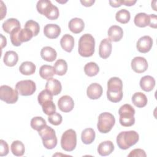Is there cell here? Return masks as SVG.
I'll return each mask as SVG.
<instances>
[{"instance_id":"obj_1","label":"cell","mask_w":157,"mask_h":157,"mask_svg":"<svg viewBox=\"0 0 157 157\" xmlns=\"http://www.w3.org/2000/svg\"><path fill=\"white\" fill-rule=\"evenodd\" d=\"M123 83L121 80L116 77L110 78L107 82V97L112 102H118L123 98Z\"/></svg>"},{"instance_id":"obj_2","label":"cell","mask_w":157,"mask_h":157,"mask_svg":"<svg viewBox=\"0 0 157 157\" xmlns=\"http://www.w3.org/2000/svg\"><path fill=\"white\" fill-rule=\"evenodd\" d=\"M95 40L90 34L82 35L78 40V53L83 57L91 56L94 52Z\"/></svg>"},{"instance_id":"obj_3","label":"cell","mask_w":157,"mask_h":157,"mask_svg":"<svg viewBox=\"0 0 157 157\" xmlns=\"http://www.w3.org/2000/svg\"><path fill=\"white\" fill-rule=\"evenodd\" d=\"M139 139L138 133L135 131H123L117 137V144L122 150H126L135 145Z\"/></svg>"},{"instance_id":"obj_4","label":"cell","mask_w":157,"mask_h":157,"mask_svg":"<svg viewBox=\"0 0 157 157\" xmlns=\"http://www.w3.org/2000/svg\"><path fill=\"white\" fill-rule=\"evenodd\" d=\"M36 9L39 13L45 15L51 20L57 19L59 15L58 7L53 5L48 0L39 1L36 4Z\"/></svg>"},{"instance_id":"obj_5","label":"cell","mask_w":157,"mask_h":157,"mask_svg":"<svg viewBox=\"0 0 157 157\" xmlns=\"http://www.w3.org/2000/svg\"><path fill=\"white\" fill-rule=\"evenodd\" d=\"M42 143L47 149H53L57 145V137L55 130L48 125H45L39 131Z\"/></svg>"},{"instance_id":"obj_6","label":"cell","mask_w":157,"mask_h":157,"mask_svg":"<svg viewBox=\"0 0 157 157\" xmlns=\"http://www.w3.org/2000/svg\"><path fill=\"white\" fill-rule=\"evenodd\" d=\"M120 115L119 121L121 125L129 127L132 126L135 123L134 109L128 104H125L120 107L118 110Z\"/></svg>"},{"instance_id":"obj_7","label":"cell","mask_w":157,"mask_h":157,"mask_svg":"<svg viewBox=\"0 0 157 157\" xmlns=\"http://www.w3.org/2000/svg\"><path fill=\"white\" fill-rule=\"evenodd\" d=\"M115 123L114 116L109 112L101 113L98 117L97 128L101 133H107L111 131Z\"/></svg>"},{"instance_id":"obj_8","label":"cell","mask_w":157,"mask_h":157,"mask_svg":"<svg viewBox=\"0 0 157 157\" xmlns=\"http://www.w3.org/2000/svg\"><path fill=\"white\" fill-rule=\"evenodd\" d=\"M77 134L74 130L69 129L66 130L62 135L61 146L66 151H72L76 147Z\"/></svg>"},{"instance_id":"obj_9","label":"cell","mask_w":157,"mask_h":157,"mask_svg":"<svg viewBox=\"0 0 157 157\" xmlns=\"http://www.w3.org/2000/svg\"><path fill=\"white\" fill-rule=\"evenodd\" d=\"M0 99L7 104H14L18 99V93L8 85L0 87Z\"/></svg>"},{"instance_id":"obj_10","label":"cell","mask_w":157,"mask_h":157,"mask_svg":"<svg viewBox=\"0 0 157 157\" xmlns=\"http://www.w3.org/2000/svg\"><path fill=\"white\" fill-rule=\"evenodd\" d=\"M15 90L21 96H30L36 91V86L31 80H21L16 84Z\"/></svg>"},{"instance_id":"obj_11","label":"cell","mask_w":157,"mask_h":157,"mask_svg":"<svg viewBox=\"0 0 157 157\" xmlns=\"http://www.w3.org/2000/svg\"><path fill=\"white\" fill-rule=\"evenodd\" d=\"M153 45V40L149 36H144L141 37L137 41L136 47L137 50L142 53L148 52Z\"/></svg>"},{"instance_id":"obj_12","label":"cell","mask_w":157,"mask_h":157,"mask_svg":"<svg viewBox=\"0 0 157 157\" xmlns=\"http://www.w3.org/2000/svg\"><path fill=\"white\" fill-rule=\"evenodd\" d=\"M131 67L135 72H144L148 68L147 61L144 57L136 56L131 61Z\"/></svg>"},{"instance_id":"obj_13","label":"cell","mask_w":157,"mask_h":157,"mask_svg":"<svg viewBox=\"0 0 157 157\" xmlns=\"http://www.w3.org/2000/svg\"><path fill=\"white\" fill-rule=\"evenodd\" d=\"M58 106L61 111L63 112H69L73 109L74 102L71 96L64 95L61 96L58 101Z\"/></svg>"},{"instance_id":"obj_14","label":"cell","mask_w":157,"mask_h":157,"mask_svg":"<svg viewBox=\"0 0 157 157\" xmlns=\"http://www.w3.org/2000/svg\"><path fill=\"white\" fill-rule=\"evenodd\" d=\"M112 45L111 41L109 39H104L101 40L99 47V56L103 59L107 58L111 54Z\"/></svg>"},{"instance_id":"obj_15","label":"cell","mask_w":157,"mask_h":157,"mask_svg":"<svg viewBox=\"0 0 157 157\" xmlns=\"http://www.w3.org/2000/svg\"><path fill=\"white\" fill-rule=\"evenodd\" d=\"M102 88L101 85L97 83H93L88 86L86 94L90 99H98L102 96Z\"/></svg>"},{"instance_id":"obj_16","label":"cell","mask_w":157,"mask_h":157,"mask_svg":"<svg viewBox=\"0 0 157 157\" xmlns=\"http://www.w3.org/2000/svg\"><path fill=\"white\" fill-rule=\"evenodd\" d=\"M45 89L47 90L53 96H56L61 93L62 86L59 80L51 78L49 80H47L45 84Z\"/></svg>"},{"instance_id":"obj_17","label":"cell","mask_w":157,"mask_h":157,"mask_svg":"<svg viewBox=\"0 0 157 157\" xmlns=\"http://www.w3.org/2000/svg\"><path fill=\"white\" fill-rule=\"evenodd\" d=\"M44 33L49 39H56L61 33V28L56 24H47L44 26Z\"/></svg>"},{"instance_id":"obj_18","label":"cell","mask_w":157,"mask_h":157,"mask_svg":"<svg viewBox=\"0 0 157 157\" xmlns=\"http://www.w3.org/2000/svg\"><path fill=\"white\" fill-rule=\"evenodd\" d=\"M123 36V31L122 28L117 25L111 26L108 30L109 39L110 41H120Z\"/></svg>"},{"instance_id":"obj_19","label":"cell","mask_w":157,"mask_h":157,"mask_svg":"<svg viewBox=\"0 0 157 157\" xmlns=\"http://www.w3.org/2000/svg\"><path fill=\"white\" fill-rule=\"evenodd\" d=\"M85 28V23L82 19L79 18H74L69 22V28L71 32L74 34L81 33Z\"/></svg>"},{"instance_id":"obj_20","label":"cell","mask_w":157,"mask_h":157,"mask_svg":"<svg viewBox=\"0 0 157 157\" xmlns=\"http://www.w3.org/2000/svg\"><path fill=\"white\" fill-rule=\"evenodd\" d=\"M40 56L43 59L48 62H52L56 59L57 53L56 50L51 47H44L40 51Z\"/></svg>"},{"instance_id":"obj_21","label":"cell","mask_w":157,"mask_h":157,"mask_svg":"<svg viewBox=\"0 0 157 157\" xmlns=\"http://www.w3.org/2000/svg\"><path fill=\"white\" fill-rule=\"evenodd\" d=\"M114 150V145L110 140H106L99 144L98 147V153L102 156L109 155Z\"/></svg>"},{"instance_id":"obj_22","label":"cell","mask_w":157,"mask_h":157,"mask_svg":"<svg viewBox=\"0 0 157 157\" xmlns=\"http://www.w3.org/2000/svg\"><path fill=\"white\" fill-rule=\"evenodd\" d=\"M140 86L144 91H151L155 86V80L150 75L144 76L140 80Z\"/></svg>"},{"instance_id":"obj_23","label":"cell","mask_w":157,"mask_h":157,"mask_svg":"<svg viewBox=\"0 0 157 157\" xmlns=\"http://www.w3.org/2000/svg\"><path fill=\"white\" fill-rule=\"evenodd\" d=\"M60 44L64 50L69 53L71 52L74 46V39L71 35L66 34L61 39Z\"/></svg>"},{"instance_id":"obj_24","label":"cell","mask_w":157,"mask_h":157,"mask_svg":"<svg viewBox=\"0 0 157 157\" xmlns=\"http://www.w3.org/2000/svg\"><path fill=\"white\" fill-rule=\"evenodd\" d=\"M18 27H21L20 21L17 19L13 18H8L2 24L3 30L8 34H10L13 30Z\"/></svg>"},{"instance_id":"obj_25","label":"cell","mask_w":157,"mask_h":157,"mask_svg":"<svg viewBox=\"0 0 157 157\" xmlns=\"http://www.w3.org/2000/svg\"><path fill=\"white\" fill-rule=\"evenodd\" d=\"M18 54L14 51H7L5 53L3 61L4 64L9 67L14 66L18 62Z\"/></svg>"},{"instance_id":"obj_26","label":"cell","mask_w":157,"mask_h":157,"mask_svg":"<svg viewBox=\"0 0 157 157\" xmlns=\"http://www.w3.org/2000/svg\"><path fill=\"white\" fill-rule=\"evenodd\" d=\"M132 102L137 107L142 108L147 104V98L144 93L137 92L133 94L132 97Z\"/></svg>"},{"instance_id":"obj_27","label":"cell","mask_w":157,"mask_h":157,"mask_svg":"<svg viewBox=\"0 0 157 157\" xmlns=\"http://www.w3.org/2000/svg\"><path fill=\"white\" fill-rule=\"evenodd\" d=\"M134 24L140 28H144L150 23L149 15L145 13H139L136 15L134 20Z\"/></svg>"},{"instance_id":"obj_28","label":"cell","mask_w":157,"mask_h":157,"mask_svg":"<svg viewBox=\"0 0 157 157\" xmlns=\"http://www.w3.org/2000/svg\"><path fill=\"white\" fill-rule=\"evenodd\" d=\"M36 69V65L31 61L23 62L19 67V71L21 74L26 75H29L34 74Z\"/></svg>"},{"instance_id":"obj_29","label":"cell","mask_w":157,"mask_h":157,"mask_svg":"<svg viewBox=\"0 0 157 157\" xmlns=\"http://www.w3.org/2000/svg\"><path fill=\"white\" fill-rule=\"evenodd\" d=\"M54 74H55V69L50 65L44 64L39 69V75L44 79L49 80L53 77Z\"/></svg>"},{"instance_id":"obj_30","label":"cell","mask_w":157,"mask_h":157,"mask_svg":"<svg viewBox=\"0 0 157 157\" xmlns=\"http://www.w3.org/2000/svg\"><path fill=\"white\" fill-rule=\"evenodd\" d=\"M95 132L92 128L85 129L81 134V139L83 144H90L94 140Z\"/></svg>"},{"instance_id":"obj_31","label":"cell","mask_w":157,"mask_h":157,"mask_svg":"<svg viewBox=\"0 0 157 157\" xmlns=\"http://www.w3.org/2000/svg\"><path fill=\"white\" fill-rule=\"evenodd\" d=\"M10 149L13 155L17 156H23L25 151L24 144L20 140L13 141L11 144Z\"/></svg>"},{"instance_id":"obj_32","label":"cell","mask_w":157,"mask_h":157,"mask_svg":"<svg viewBox=\"0 0 157 157\" xmlns=\"http://www.w3.org/2000/svg\"><path fill=\"white\" fill-rule=\"evenodd\" d=\"M53 67L56 74L58 75H63L67 71V64L65 60L59 59L55 62Z\"/></svg>"},{"instance_id":"obj_33","label":"cell","mask_w":157,"mask_h":157,"mask_svg":"<svg viewBox=\"0 0 157 157\" xmlns=\"http://www.w3.org/2000/svg\"><path fill=\"white\" fill-rule=\"evenodd\" d=\"M84 71L86 75L89 77H93L98 74L99 68L96 63L90 62L86 64L84 66Z\"/></svg>"},{"instance_id":"obj_34","label":"cell","mask_w":157,"mask_h":157,"mask_svg":"<svg viewBox=\"0 0 157 157\" xmlns=\"http://www.w3.org/2000/svg\"><path fill=\"white\" fill-rule=\"evenodd\" d=\"M131 18L129 12L126 9H121L118 10L115 15V18L117 21L122 23L126 24L127 23Z\"/></svg>"},{"instance_id":"obj_35","label":"cell","mask_w":157,"mask_h":157,"mask_svg":"<svg viewBox=\"0 0 157 157\" xmlns=\"http://www.w3.org/2000/svg\"><path fill=\"white\" fill-rule=\"evenodd\" d=\"M46 124L45 120L41 117H35L31 120V128L37 131H39Z\"/></svg>"},{"instance_id":"obj_36","label":"cell","mask_w":157,"mask_h":157,"mask_svg":"<svg viewBox=\"0 0 157 157\" xmlns=\"http://www.w3.org/2000/svg\"><path fill=\"white\" fill-rule=\"evenodd\" d=\"M34 36L33 33L29 29L24 28L23 29H21L19 34H18V39L19 41L22 43L24 42H27L30 40L32 37Z\"/></svg>"},{"instance_id":"obj_37","label":"cell","mask_w":157,"mask_h":157,"mask_svg":"<svg viewBox=\"0 0 157 157\" xmlns=\"http://www.w3.org/2000/svg\"><path fill=\"white\" fill-rule=\"evenodd\" d=\"M43 112L47 115H50L56 112V105L53 101H47L42 104L41 105Z\"/></svg>"},{"instance_id":"obj_38","label":"cell","mask_w":157,"mask_h":157,"mask_svg":"<svg viewBox=\"0 0 157 157\" xmlns=\"http://www.w3.org/2000/svg\"><path fill=\"white\" fill-rule=\"evenodd\" d=\"M25 28L31 31L33 33L34 36H36L39 34L40 31L39 25L38 24V23L33 20H29L27 21L25 23Z\"/></svg>"},{"instance_id":"obj_39","label":"cell","mask_w":157,"mask_h":157,"mask_svg":"<svg viewBox=\"0 0 157 157\" xmlns=\"http://www.w3.org/2000/svg\"><path fill=\"white\" fill-rule=\"evenodd\" d=\"M38 102L40 105H42L44 102L47 101H53V95L47 90H42L38 95L37 97Z\"/></svg>"},{"instance_id":"obj_40","label":"cell","mask_w":157,"mask_h":157,"mask_svg":"<svg viewBox=\"0 0 157 157\" xmlns=\"http://www.w3.org/2000/svg\"><path fill=\"white\" fill-rule=\"evenodd\" d=\"M20 29H21V27H18L15 29L14 30H13L10 34L11 42L13 45L16 47L20 46L21 44V43L19 41V39H18V34Z\"/></svg>"},{"instance_id":"obj_41","label":"cell","mask_w":157,"mask_h":157,"mask_svg":"<svg viewBox=\"0 0 157 157\" xmlns=\"http://www.w3.org/2000/svg\"><path fill=\"white\" fill-rule=\"evenodd\" d=\"M48 120L49 123H50L52 124L55 126H58L61 123L63 118H62V116L59 113H57L55 112L54 113L48 116Z\"/></svg>"},{"instance_id":"obj_42","label":"cell","mask_w":157,"mask_h":157,"mask_svg":"<svg viewBox=\"0 0 157 157\" xmlns=\"http://www.w3.org/2000/svg\"><path fill=\"white\" fill-rule=\"evenodd\" d=\"M9 145L6 141L1 139L0 140V156H6L9 153Z\"/></svg>"},{"instance_id":"obj_43","label":"cell","mask_w":157,"mask_h":157,"mask_svg":"<svg viewBox=\"0 0 157 157\" xmlns=\"http://www.w3.org/2000/svg\"><path fill=\"white\" fill-rule=\"evenodd\" d=\"M147 156L145 151L140 148H136L132 150L130 153L128 155V156H140V157H145Z\"/></svg>"},{"instance_id":"obj_44","label":"cell","mask_w":157,"mask_h":157,"mask_svg":"<svg viewBox=\"0 0 157 157\" xmlns=\"http://www.w3.org/2000/svg\"><path fill=\"white\" fill-rule=\"evenodd\" d=\"M149 17H150V23L148 26L153 28H156V26H157L156 15L155 14H150L149 15Z\"/></svg>"},{"instance_id":"obj_45","label":"cell","mask_w":157,"mask_h":157,"mask_svg":"<svg viewBox=\"0 0 157 157\" xmlns=\"http://www.w3.org/2000/svg\"><path fill=\"white\" fill-rule=\"evenodd\" d=\"M109 4L112 7H118L122 5V1H109Z\"/></svg>"},{"instance_id":"obj_46","label":"cell","mask_w":157,"mask_h":157,"mask_svg":"<svg viewBox=\"0 0 157 157\" xmlns=\"http://www.w3.org/2000/svg\"><path fill=\"white\" fill-rule=\"evenodd\" d=\"M94 2H95L94 0L80 1V2L82 4V5L85 6V7H90V6H91L94 3Z\"/></svg>"},{"instance_id":"obj_47","label":"cell","mask_w":157,"mask_h":157,"mask_svg":"<svg viewBox=\"0 0 157 157\" xmlns=\"http://www.w3.org/2000/svg\"><path fill=\"white\" fill-rule=\"evenodd\" d=\"M136 2V1H122V4H124L127 6H133Z\"/></svg>"},{"instance_id":"obj_48","label":"cell","mask_w":157,"mask_h":157,"mask_svg":"<svg viewBox=\"0 0 157 157\" xmlns=\"http://www.w3.org/2000/svg\"><path fill=\"white\" fill-rule=\"evenodd\" d=\"M1 48H3L4 47H6V44H7V40H6V38L5 37H4L2 34H1Z\"/></svg>"}]
</instances>
